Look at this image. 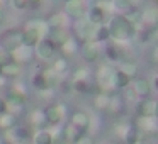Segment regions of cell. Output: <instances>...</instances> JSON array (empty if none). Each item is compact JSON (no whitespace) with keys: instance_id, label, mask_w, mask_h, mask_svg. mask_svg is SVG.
<instances>
[{"instance_id":"27","label":"cell","mask_w":158,"mask_h":144,"mask_svg":"<svg viewBox=\"0 0 158 144\" xmlns=\"http://www.w3.org/2000/svg\"><path fill=\"white\" fill-rule=\"evenodd\" d=\"M63 66H66V61L65 59H60V61H56V65H55V68H56V71H63Z\"/></svg>"},{"instance_id":"22","label":"cell","mask_w":158,"mask_h":144,"mask_svg":"<svg viewBox=\"0 0 158 144\" xmlns=\"http://www.w3.org/2000/svg\"><path fill=\"white\" fill-rule=\"evenodd\" d=\"M73 144H95V141H94L90 136H85V134H83V136H80Z\"/></svg>"},{"instance_id":"9","label":"cell","mask_w":158,"mask_h":144,"mask_svg":"<svg viewBox=\"0 0 158 144\" xmlns=\"http://www.w3.org/2000/svg\"><path fill=\"white\" fill-rule=\"evenodd\" d=\"M82 56L87 61H95L99 58V49H97V46L94 42H85V46L82 49Z\"/></svg>"},{"instance_id":"24","label":"cell","mask_w":158,"mask_h":144,"mask_svg":"<svg viewBox=\"0 0 158 144\" xmlns=\"http://www.w3.org/2000/svg\"><path fill=\"white\" fill-rule=\"evenodd\" d=\"M29 5V0H14V7L15 9H26Z\"/></svg>"},{"instance_id":"2","label":"cell","mask_w":158,"mask_h":144,"mask_svg":"<svg viewBox=\"0 0 158 144\" xmlns=\"http://www.w3.org/2000/svg\"><path fill=\"white\" fill-rule=\"evenodd\" d=\"M21 34L22 31H17V29H5L2 34H0V46L2 49L7 53H14L21 48Z\"/></svg>"},{"instance_id":"11","label":"cell","mask_w":158,"mask_h":144,"mask_svg":"<svg viewBox=\"0 0 158 144\" xmlns=\"http://www.w3.org/2000/svg\"><path fill=\"white\" fill-rule=\"evenodd\" d=\"M44 119L48 120L49 124H58L60 120H61V112H60V109L56 105H53L44 112Z\"/></svg>"},{"instance_id":"29","label":"cell","mask_w":158,"mask_h":144,"mask_svg":"<svg viewBox=\"0 0 158 144\" xmlns=\"http://www.w3.org/2000/svg\"><path fill=\"white\" fill-rule=\"evenodd\" d=\"M155 86H156V88H158V76H156V78H155Z\"/></svg>"},{"instance_id":"21","label":"cell","mask_w":158,"mask_h":144,"mask_svg":"<svg viewBox=\"0 0 158 144\" xmlns=\"http://www.w3.org/2000/svg\"><path fill=\"white\" fill-rule=\"evenodd\" d=\"M106 51H107V58L112 59V61H116V59L119 58V54H117V49L114 48V46H110V44H109V46H107Z\"/></svg>"},{"instance_id":"10","label":"cell","mask_w":158,"mask_h":144,"mask_svg":"<svg viewBox=\"0 0 158 144\" xmlns=\"http://www.w3.org/2000/svg\"><path fill=\"white\" fill-rule=\"evenodd\" d=\"M0 73L7 78H15L19 75V65L17 63H2L0 65Z\"/></svg>"},{"instance_id":"13","label":"cell","mask_w":158,"mask_h":144,"mask_svg":"<svg viewBox=\"0 0 158 144\" xmlns=\"http://www.w3.org/2000/svg\"><path fill=\"white\" fill-rule=\"evenodd\" d=\"M89 21H90V24L99 26L104 21V10L100 7H92L89 12Z\"/></svg>"},{"instance_id":"4","label":"cell","mask_w":158,"mask_h":144,"mask_svg":"<svg viewBox=\"0 0 158 144\" xmlns=\"http://www.w3.org/2000/svg\"><path fill=\"white\" fill-rule=\"evenodd\" d=\"M21 42L26 48H32L39 42V31L36 27H27L26 31H22L21 34Z\"/></svg>"},{"instance_id":"28","label":"cell","mask_w":158,"mask_h":144,"mask_svg":"<svg viewBox=\"0 0 158 144\" xmlns=\"http://www.w3.org/2000/svg\"><path fill=\"white\" fill-rule=\"evenodd\" d=\"M155 114H156V117H158V102H156V107H155Z\"/></svg>"},{"instance_id":"15","label":"cell","mask_w":158,"mask_h":144,"mask_svg":"<svg viewBox=\"0 0 158 144\" xmlns=\"http://www.w3.org/2000/svg\"><path fill=\"white\" fill-rule=\"evenodd\" d=\"M34 142L36 144H53V136L48 130H39L34 136Z\"/></svg>"},{"instance_id":"8","label":"cell","mask_w":158,"mask_h":144,"mask_svg":"<svg viewBox=\"0 0 158 144\" xmlns=\"http://www.w3.org/2000/svg\"><path fill=\"white\" fill-rule=\"evenodd\" d=\"M134 92H136L139 97L150 95V92H151L150 82H148V80H144V78H136V80H134Z\"/></svg>"},{"instance_id":"31","label":"cell","mask_w":158,"mask_h":144,"mask_svg":"<svg viewBox=\"0 0 158 144\" xmlns=\"http://www.w3.org/2000/svg\"><path fill=\"white\" fill-rule=\"evenodd\" d=\"M2 63H4V61H2V58H0V65H2Z\"/></svg>"},{"instance_id":"1","label":"cell","mask_w":158,"mask_h":144,"mask_svg":"<svg viewBox=\"0 0 158 144\" xmlns=\"http://www.w3.org/2000/svg\"><path fill=\"white\" fill-rule=\"evenodd\" d=\"M109 36L117 41H124V39H131L134 36V26L126 15H116L110 19L109 22Z\"/></svg>"},{"instance_id":"3","label":"cell","mask_w":158,"mask_h":144,"mask_svg":"<svg viewBox=\"0 0 158 144\" xmlns=\"http://www.w3.org/2000/svg\"><path fill=\"white\" fill-rule=\"evenodd\" d=\"M36 46H38V56L43 59L53 58L56 53V44L53 42V39H39Z\"/></svg>"},{"instance_id":"30","label":"cell","mask_w":158,"mask_h":144,"mask_svg":"<svg viewBox=\"0 0 158 144\" xmlns=\"http://www.w3.org/2000/svg\"><path fill=\"white\" fill-rule=\"evenodd\" d=\"M0 22H2V12H0Z\"/></svg>"},{"instance_id":"18","label":"cell","mask_w":158,"mask_h":144,"mask_svg":"<svg viewBox=\"0 0 158 144\" xmlns=\"http://www.w3.org/2000/svg\"><path fill=\"white\" fill-rule=\"evenodd\" d=\"M7 100L12 103H15V105H22L24 103V97L21 95V93H15V92H10L7 95Z\"/></svg>"},{"instance_id":"12","label":"cell","mask_w":158,"mask_h":144,"mask_svg":"<svg viewBox=\"0 0 158 144\" xmlns=\"http://www.w3.org/2000/svg\"><path fill=\"white\" fill-rule=\"evenodd\" d=\"M114 85H116L117 88H126V86L129 85V76H127L123 70L116 71L114 73Z\"/></svg>"},{"instance_id":"20","label":"cell","mask_w":158,"mask_h":144,"mask_svg":"<svg viewBox=\"0 0 158 144\" xmlns=\"http://www.w3.org/2000/svg\"><path fill=\"white\" fill-rule=\"evenodd\" d=\"M95 38H97V41H107V39L110 38V36H109V29H107V27H99V29H97V32H95Z\"/></svg>"},{"instance_id":"23","label":"cell","mask_w":158,"mask_h":144,"mask_svg":"<svg viewBox=\"0 0 158 144\" xmlns=\"http://www.w3.org/2000/svg\"><path fill=\"white\" fill-rule=\"evenodd\" d=\"M136 134H138V129H136V127H131L129 134H127V142H129V144L136 142Z\"/></svg>"},{"instance_id":"19","label":"cell","mask_w":158,"mask_h":144,"mask_svg":"<svg viewBox=\"0 0 158 144\" xmlns=\"http://www.w3.org/2000/svg\"><path fill=\"white\" fill-rule=\"evenodd\" d=\"M73 88H75L77 92H80V93H85L87 90H89V83H87V80H75Z\"/></svg>"},{"instance_id":"16","label":"cell","mask_w":158,"mask_h":144,"mask_svg":"<svg viewBox=\"0 0 158 144\" xmlns=\"http://www.w3.org/2000/svg\"><path fill=\"white\" fill-rule=\"evenodd\" d=\"M15 126V115H12V114H4V115L0 117V127L2 129H10V127Z\"/></svg>"},{"instance_id":"5","label":"cell","mask_w":158,"mask_h":144,"mask_svg":"<svg viewBox=\"0 0 158 144\" xmlns=\"http://www.w3.org/2000/svg\"><path fill=\"white\" fill-rule=\"evenodd\" d=\"M65 9H66V14L70 15V17H73V19H80L83 15V2L82 0H66V5H65Z\"/></svg>"},{"instance_id":"14","label":"cell","mask_w":158,"mask_h":144,"mask_svg":"<svg viewBox=\"0 0 158 144\" xmlns=\"http://www.w3.org/2000/svg\"><path fill=\"white\" fill-rule=\"evenodd\" d=\"M32 85L38 90H46L49 86V80L44 73H38V75H34V78H32Z\"/></svg>"},{"instance_id":"6","label":"cell","mask_w":158,"mask_h":144,"mask_svg":"<svg viewBox=\"0 0 158 144\" xmlns=\"http://www.w3.org/2000/svg\"><path fill=\"white\" fill-rule=\"evenodd\" d=\"M70 124L83 134L87 130V127H89V115H87L85 112H82V110H77V112L72 115V122Z\"/></svg>"},{"instance_id":"17","label":"cell","mask_w":158,"mask_h":144,"mask_svg":"<svg viewBox=\"0 0 158 144\" xmlns=\"http://www.w3.org/2000/svg\"><path fill=\"white\" fill-rule=\"evenodd\" d=\"M15 137H17V139H29V137H31V130L27 129V127H15Z\"/></svg>"},{"instance_id":"25","label":"cell","mask_w":158,"mask_h":144,"mask_svg":"<svg viewBox=\"0 0 158 144\" xmlns=\"http://www.w3.org/2000/svg\"><path fill=\"white\" fill-rule=\"evenodd\" d=\"M116 5L119 9H123V10H126V9L129 7V2H127V0H116Z\"/></svg>"},{"instance_id":"7","label":"cell","mask_w":158,"mask_h":144,"mask_svg":"<svg viewBox=\"0 0 158 144\" xmlns=\"http://www.w3.org/2000/svg\"><path fill=\"white\" fill-rule=\"evenodd\" d=\"M155 107H156V102L146 98V100H141L138 103V114L141 117H151L155 114Z\"/></svg>"},{"instance_id":"26","label":"cell","mask_w":158,"mask_h":144,"mask_svg":"<svg viewBox=\"0 0 158 144\" xmlns=\"http://www.w3.org/2000/svg\"><path fill=\"white\" fill-rule=\"evenodd\" d=\"M4 114H7V100L0 98V115H4Z\"/></svg>"}]
</instances>
